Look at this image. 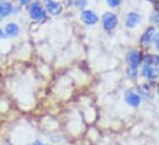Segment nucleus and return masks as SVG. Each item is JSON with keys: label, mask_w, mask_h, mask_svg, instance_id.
Wrapping results in <instances>:
<instances>
[{"label": "nucleus", "mask_w": 159, "mask_h": 145, "mask_svg": "<svg viewBox=\"0 0 159 145\" xmlns=\"http://www.w3.org/2000/svg\"><path fill=\"white\" fill-rule=\"evenodd\" d=\"M116 25H117V19H116V16L112 12H107V14L104 15V17H102V26H104V29L106 31L114 30L116 27Z\"/></svg>", "instance_id": "f257e3e1"}, {"label": "nucleus", "mask_w": 159, "mask_h": 145, "mask_svg": "<svg viewBox=\"0 0 159 145\" xmlns=\"http://www.w3.org/2000/svg\"><path fill=\"white\" fill-rule=\"evenodd\" d=\"M30 15L35 20H41V19H43L46 16V12H44L43 7L41 6L39 2H34L31 5V7H30Z\"/></svg>", "instance_id": "f03ea898"}, {"label": "nucleus", "mask_w": 159, "mask_h": 145, "mask_svg": "<svg viewBox=\"0 0 159 145\" xmlns=\"http://www.w3.org/2000/svg\"><path fill=\"white\" fill-rule=\"evenodd\" d=\"M127 60H128V64L134 69V68H137V67L139 65V63H141V60H142V55H141L139 52L133 51V52L128 53V55H127Z\"/></svg>", "instance_id": "7ed1b4c3"}, {"label": "nucleus", "mask_w": 159, "mask_h": 145, "mask_svg": "<svg viewBox=\"0 0 159 145\" xmlns=\"http://www.w3.org/2000/svg\"><path fill=\"white\" fill-rule=\"evenodd\" d=\"M81 19H83V21H84L85 24H88V25H94V24L98 22V16H96L93 11H90V10L84 11V12L81 14Z\"/></svg>", "instance_id": "20e7f679"}, {"label": "nucleus", "mask_w": 159, "mask_h": 145, "mask_svg": "<svg viewBox=\"0 0 159 145\" xmlns=\"http://www.w3.org/2000/svg\"><path fill=\"white\" fill-rule=\"evenodd\" d=\"M46 7H47L48 12H49V14H53V15L59 14L61 10H62V6L59 5V2H56V1H53V0H47Z\"/></svg>", "instance_id": "39448f33"}, {"label": "nucleus", "mask_w": 159, "mask_h": 145, "mask_svg": "<svg viewBox=\"0 0 159 145\" xmlns=\"http://www.w3.org/2000/svg\"><path fill=\"white\" fill-rule=\"evenodd\" d=\"M126 101H127L128 105H131V106H133V107H137V106L139 105V102H141V99H139V96H138L137 94H134V92H127V94H126Z\"/></svg>", "instance_id": "423d86ee"}, {"label": "nucleus", "mask_w": 159, "mask_h": 145, "mask_svg": "<svg viewBox=\"0 0 159 145\" xmlns=\"http://www.w3.org/2000/svg\"><path fill=\"white\" fill-rule=\"evenodd\" d=\"M143 75L148 79H154L159 75V70L157 68H154L153 65H146L143 68Z\"/></svg>", "instance_id": "0eeeda50"}, {"label": "nucleus", "mask_w": 159, "mask_h": 145, "mask_svg": "<svg viewBox=\"0 0 159 145\" xmlns=\"http://www.w3.org/2000/svg\"><path fill=\"white\" fill-rule=\"evenodd\" d=\"M153 36H154V29L153 27H149V29H147L146 30V32L143 33V36L141 38V42H142V44H149L151 42H152V39H153Z\"/></svg>", "instance_id": "6e6552de"}, {"label": "nucleus", "mask_w": 159, "mask_h": 145, "mask_svg": "<svg viewBox=\"0 0 159 145\" xmlns=\"http://www.w3.org/2000/svg\"><path fill=\"white\" fill-rule=\"evenodd\" d=\"M12 11V5L10 2H0V20L11 14Z\"/></svg>", "instance_id": "1a4fd4ad"}, {"label": "nucleus", "mask_w": 159, "mask_h": 145, "mask_svg": "<svg viewBox=\"0 0 159 145\" xmlns=\"http://www.w3.org/2000/svg\"><path fill=\"white\" fill-rule=\"evenodd\" d=\"M139 22V15L136 12H131L126 19V25L128 27H134Z\"/></svg>", "instance_id": "9d476101"}, {"label": "nucleus", "mask_w": 159, "mask_h": 145, "mask_svg": "<svg viewBox=\"0 0 159 145\" xmlns=\"http://www.w3.org/2000/svg\"><path fill=\"white\" fill-rule=\"evenodd\" d=\"M17 32H19L17 25H15V24H9V25L6 26V33H7L9 36H16Z\"/></svg>", "instance_id": "9b49d317"}, {"label": "nucleus", "mask_w": 159, "mask_h": 145, "mask_svg": "<svg viewBox=\"0 0 159 145\" xmlns=\"http://www.w3.org/2000/svg\"><path fill=\"white\" fill-rule=\"evenodd\" d=\"M107 1V4L110 5V6H112V7H115V6H117L120 4V1L121 0H106Z\"/></svg>", "instance_id": "f8f14e48"}, {"label": "nucleus", "mask_w": 159, "mask_h": 145, "mask_svg": "<svg viewBox=\"0 0 159 145\" xmlns=\"http://www.w3.org/2000/svg\"><path fill=\"white\" fill-rule=\"evenodd\" d=\"M151 1H152V2L156 5V7L158 9V11H159V0H151Z\"/></svg>", "instance_id": "ddd939ff"}, {"label": "nucleus", "mask_w": 159, "mask_h": 145, "mask_svg": "<svg viewBox=\"0 0 159 145\" xmlns=\"http://www.w3.org/2000/svg\"><path fill=\"white\" fill-rule=\"evenodd\" d=\"M156 44H157V48L159 49V35L157 36V38H156Z\"/></svg>", "instance_id": "4468645a"}, {"label": "nucleus", "mask_w": 159, "mask_h": 145, "mask_svg": "<svg viewBox=\"0 0 159 145\" xmlns=\"http://www.w3.org/2000/svg\"><path fill=\"white\" fill-rule=\"evenodd\" d=\"M4 37H5V35H4V33H2V31L0 30V38H4Z\"/></svg>", "instance_id": "2eb2a0df"}, {"label": "nucleus", "mask_w": 159, "mask_h": 145, "mask_svg": "<svg viewBox=\"0 0 159 145\" xmlns=\"http://www.w3.org/2000/svg\"><path fill=\"white\" fill-rule=\"evenodd\" d=\"M20 1H21V2H30L31 0H20Z\"/></svg>", "instance_id": "dca6fc26"}, {"label": "nucleus", "mask_w": 159, "mask_h": 145, "mask_svg": "<svg viewBox=\"0 0 159 145\" xmlns=\"http://www.w3.org/2000/svg\"><path fill=\"white\" fill-rule=\"evenodd\" d=\"M35 145H42V144H39V143H36V144H35Z\"/></svg>", "instance_id": "f3484780"}]
</instances>
